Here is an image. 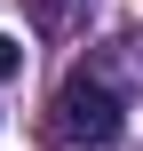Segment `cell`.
Here are the masks:
<instances>
[{
	"mask_svg": "<svg viewBox=\"0 0 143 151\" xmlns=\"http://www.w3.org/2000/svg\"><path fill=\"white\" fill-rule=\"evenodd\" d=\"M32 24H40V32H56V24H64V0H32Z\"/></svg>",
	"mask_w": 143,
	"mask_h": 151,
	"instance_id": "3957f363",
	"label": "cell"
},
{
	"mask_svg": "<svg viewBox=\"0 0 143 151\" xmlns=\"http://www.w3.org/2000/svg\"><path fill=\"white\" fill-rule=\"evenodd\" d=\"M119 111H127V104H119V88H111L96 64H80V72L56 88V135L80 143V151H103L111 143V135H119Z\"/></svg>",
	"mask_w": 143,
	"mask_h": 151,
	"instance_id": "6da1fadb",
	"label": "cell"
},
{
	"mask_svg": "<svg viewBox=\"0 0 143 151\" xmlns=\"http://www.w3.org/2000/svg\"><path fill=\"white\" fill-rule=\"evenodd\" d=\"M16 72H24V40H8V32H0V80H16Z\"/></svg>",
	"mask_w": 143,
	"mask_h": 151,
	"instance_id": "7a4b0ae2",
	"label": "cell"
}]
</instances>
